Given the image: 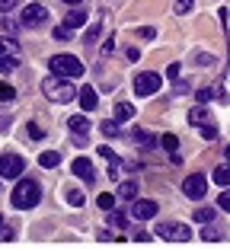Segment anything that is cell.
I'll return each instance as SVG.
<instances>
[{
  "label": "cell",
  "instance_id": "7bdbcfd3",
  "mask_svg": "<svg viewBox=\"0 0 230 249\" xmlns=\"http://www.w3.org/2000/svg\"><path fill=\"white\" fill-rule=\"evenodd\" d=\"M0 230H3V214H0Z\"/></svg>",
  "mask_w": 230,
  "mask_h": 249
},
{
  "label": "cell",
  "instance_id": "2e32d148",
  "mask_svg": "<svg viewBox=\"0 0 230 249\" xmlns=\"http://www.w3.org/2000/svg\"><path fill=\"white\" fill-rule=\"evenodd\" d=\"M38 163H42L45 169H54V166H58V163H61V157L54 154V150H45V154L38 157Z\"/></svg>",
  "mask_w": 230,
  "mask_h": 249
},
{
  "label": "cell",
  "instance_id": "e575fe53",
  "mask_svg": "<svg viewBox=\"0 0 230 249\" xmlns=\"http://www.w3.org/2000/svg\"><path fill=\"white\" fill-rule=\"evenodd\" d=\"M217 205H221L224 211H230V189H227V192H221V198H217Z\"/></svg>",
  "mask_w": 230,
  "mask_h": 249
},
{
  "label": "cell",
  "instance_id": "ab89813d",
  "mask_svg": "<svg viewBox=\"0 0 230 249\" xmlns=\"http://www.w3.org/2000/svg\"><path fill=\"white\" fill-rule=\"evenodd\" d=\"M224 157H227V160H230V144H227V147H224Z\"/></svg>",
  "mask_w": 230,
  "mask_h": 249
},
{
  "label": "cell",
  "instance_id": "7402d4cb",
  "mask_svg": "<svg viewBox=\"0 0 230 249\" xmlns=\"http://www.w3.org/2000/svg\"><path fill=\"white\" fill-rule=\"evenodd\" d=\"M201 240H205V243H217V240H221V233H217L214 227H208V224H201Z\"/></svg>",
  "mask_w": 230,
  "mask_h": 249
},
{
  "label": "cell",
  "instance_id": "52a82bcc",
  "mask_svg": "<svg viewBox=\"0 0 230 249\" xmlns=\"http://www.w3.org/2000/svg\"><path fill=\"white\" fill-rule=\"evenodd\" d=\"M160 89V73L147 71V73H138V80H134V93L138 96H154Z\"/></svg>",
  "mask_w": 230,
  "mask_h": 249
},
{
  "label": "cell",
  "instance_id": "8992f818",
  "mask_svg": "<svg viewBox=\"0 0 230 249\" xmlns=\"http://www.w3.org/2000/svg\"><path fill=\"white\" fill-rule=\"evenodd\" d=\"M45 19H48V10H45V3H29V7L19 13V22L26 26V29H35V26H42Z\"/></svg>",
  "mask_w": 230,
  "mask_h": 249
},
{
  "label": "cell",
  "instance_id": "5b68a950",
  "mask_svg": "<svg viewBox=\"0 0 230 249\" xmlns=\"http://www.w3.org/2000/svg\"><path fill=\"white\" fill-rule=\"evenodd\" d=\"M26 163H22L19 154H3L0 157V179H19Z\"/></svg>",
  "mask_w": 230,
  "mask_h": 249
},
{
  "label": "cell",
  "instance_id": "f546056e",
  "mask_svg": "<svg viewBox=\"0 0 230 249\" xmlns=\"http://www.w3.org/2000/svg\"><path fill=\"white\" fill-rule=\"evenodd\" d=\"M71 36H74V29H67V26H58V29H54V38H58V42H67Z\"/></svg>",
  "mask_w": 230,
  "mask_h": 249
},
{
  "label": "cell",
  "instance_id": "8d00e7d4",
  "mask_svg": "<svg viewBox=\"0 0 230 249\" xmlns=\"http://www.w3.org/2000/svg\"><path fill=\"white\" fill-rule=\"evenodd\" d=\"M99 29H103V26H99V22H96V26H89V32H87V42H96Z\"/></svg>",
  "mask_w": 230,
  "mask_h": 249
},
{
  "label": "cell",
  "instance_id": "6da1fadb",
  "mask_svg": "<svg viewBox=\"0 0 230 249\" xmlns=\"http://www.w3.org/2000/svg\"><path fill=\"white\" fill-rule=\"evenodd\" d=\"M42 93L52 99V103H71L77 96V87H71V77H48V80L42 83Z\"/></svg>",
  "mask_w": 230,
  "mask_h": 249
},
{
  "label": "cell",
  "instance_id": "83f0119b",
  "mask_svg": "<svg viewBox=\"0 0 230 249\" xmlns=\"http://www.w3.org/2000/svg\"><path fill=\"white\" fill-rule=\"evenodd\" d=\"M109 220H112V227H119V230H122V227H128V217H125L122 211H112V217H109Z\"/></svg>",
  "mask_w": 230,
  "mask_h": 249
},
{
  "label": "cell",
  "instance_id": "1f68e13d",
  "mask_svg": "<svg viewBox=\"0 0 230 249\" xmlns=\"http://www.w3.org/2000/svg\"><path fill=\"white\" fill-rule=\"evenodd\" d=\"M198 128H201V138H205V141H214L217 138V128H214V124H208V128H205V124H198Z\"/></svg>",
  "mask_w": 230,
  "mask_h": 249
},
{
  "label": "cell",
  "instance_id": "44dd1931",
  "mask_svg": "<svg viewBox=\"0 0 230 249\" xmlns=\"http://www.w3.org/2000/svg\"><path fill=\"white\" fill-rule=\"evenodd\" d=\"M214 182L217 185H230V166H217L214 169Z\"/></svg>",
  "mask_w": 230,
  "mask_h": 249
},
{
  "label": "cell",
  "instance_id": "d4e9b609",
  "mask_svg": "<svg viewBox=\"0 0 230 249\" xmlns=\"http://www.w3.org/2000/svg\"><path fill=\"white\" fill-rule=\"evenodd\" d=\"M99 131L112 138V134H119V122H115V118H109V122H103V124H99Z\"/></svg>",
  "mask_w": 230,
  "mask_h": 249
},
{
  "label": "cell",
  "instance_id": "7c38bea8",
  "mask_svg": "<svg viewBox=\"0 0 230 249\" xmlns=\"http://www.w3.org/2000/svg\"><path fill=\"white\" fill-rule=\"evenodd\" d=\"M83 22H87V10H71L67 19H64V26H67V29H80Z\"/></svg>",
  "mask_w": 230,
  "mask_h": 249
},
{
  "label": "cell",
  "instance_id": "cb8c5ba5",
  "mask_svg": "<svg viewBox=\"0 0 230 249\" xmlns=\"http://www.w3.org/2000/svg\"><path fill=\"white\" fill-rule=\"evenodd\" d=\"M160 144H163L170 154H173V150H179V138H176V134H163V138H160Z\"/></svg>",
  "mask_w": 230,
  "mask_h": 249
},
{
  "label": "cell",
  "instance_id": "5bb4252c",
  "mask_svg": "<svg viewBox=\"0 0 230 249\" xmlns=\"http://www.w3.org/2000/svg\"><path fill=\"white\" fill-rule=\"evenodd\" d=\"M119 198L134 201V198H138V182H131V179H128V182H122V185H119Z\"/></svg>",
  "mask_w": 230,
  "mask_h": 249
},
{
  "label": "cell",
  "instance_id": "3957f363",
  "mask_svg": "<svg viewBox=\"0 0 230 249\" xmlns=\"http://www.w3.org/2000/svg\"><path fill=\"white\" fill-rule=\"evenodd\" d=\"M83 71H87V67H83L74 54H54V58H52V73H58V77H71V80H77V77H83Z\"/></svg>",
  "mask_w": 230,
  "mask_h": 249
},
{
  "label": "cell",
  "instance_id": "d6a6232c",
  "mask_svg": "<svg viewBox=\"0 0 230 249\" xmlns=\"http://www.w3.org/2000/svg\"><path fill=\"white\" fill-rule=\"evenodd\" d=\"M29 138H32V141H42V138H45V131L38 128L35 122H29Z\"/></svg>",
  "mask_w": 230,
  "mask_h": 249
},
{
  "label": "cell",
  "instance_id": "9a60e30c",
  "mask_svg": "<svg viewBox=\"0 0 230 249\" xmlns=\"http://www.w3.org/2000/svg\"><path fill=\"white\" fill-rule=\"evenodd\" d=\"M128 118H134V106L131 103H119V106H115V122H128Z\"/></svg>",
  "mask_w": 230,
  "mask_h": 249
},
{
  "label": "cell",
  "instance_id": "30bf717a",
  "mask_svg": "<svg viewBox=\"0 0 230 249\" xmlns=\"http://www.w3.org/2000/svg\"><path fill=\"white\" fill-rule=\"evenodd\" d=\"M157 214V201H150V198H134V205H131V217H138V220H150Z\"/></svg>",
  "mask_w": 230,
  "mask_h": 249
},
{
  "label": "cell",
  "instance_id": "4fadbf2b",
  "mask_svg": "<svg viewBox=\"0 0 230 249\" xmlns=\"http://www.w3.org/2000/svg\"><path fill=\"white\" fill-rule=\"evenodd\" d=\"M67 128H71L74 134H87L89 131V122H87V115H74L71 122H67Z\"/></svg>",
  "mask_w": 230,
  "mask_h": 249
},
{
  "label": "cell",
  "instance_id": "ba28073f",
  "mask_svg": "<svg viewBox=\"0 0 230 249\" xmlns=\"http://www.w3.org/2000/svg\"><path fill=\"white\" fill-rule=\"evenodd\" d=\"M71 169H74V176L83 179V182H96V166H93L89 157H77V160L71 163Z\"/></svg>",
  "mask_w": 230,
  "mask_h": 249
},
{
  "label": "cell",
  "instance_id": "ac0fdd59",
  "mask_svg": "<svg viewBox=\"0 0 230 249\" xmlns=\"http://www.w3.org/2000/svg\"><path fill=\"white\" fill-rule=\"evenodd\" d=\"M99 157H103L109 166H122V160H119V154L112 150V147H99Z\"/></svg>",
  "mask_w": 230,
  "mask_h": 249
},
{
  "label": "cell",
  "instance_id": "603a6c76",
  "mask_svg": "<svg viewBox=\"0 0 230 249\" xmlns=\"http://www.w3.org/2000/svg\"><path fill=\"white\" fill-rule=\"evenodd\" d=\"M205 118H208V112L201 109V106H198V109H192V112H189V122H192V124H205Z\"/></svg>",
  "mask_w": 230,
  "mask_h": 249
},
{
  "label": "cell",
  "instance_id": "f1b7e54d",
  "mask_svg": "<svg viewBox=\"0 0 230 249\" xmlns=\"http://www.w3.org/2000/svg\"><path fill=\"white\" fill-rule=\"evenodd\" d=\"M192 3H195V0H176V7H173V10H176L179 16H186L189 10H192Z\"/></svg>",
  "mask_w": 230,
  "mask_h": 249
},
{
  "label": "cell",
  "instance_id": "7a4b0ae2",
  "mask_svg": "<svg viewBox=\"0 0 230 249\" xmlns=\"http://www.w3.org/2000/svg\"><path fill=\"white\" fill-rule=\"evenodd\" d=\"M10 201H13V208H35L38 201H42V185L32 182V179H22L19 185L13 189V195H10Z\"/></svg>",
  "mask_w": 230,
  "mask_h": 249
},
{
  "label": "cell",
  "instance_id": "74e56055",
  "mask_svg": "<svg viewBox=\"0 0 230 249\" xmlns=\"http://www.w3.org/2000/svg\"><path fill=\"white\" fill-rule=\"evenodd\" d=\"M166 77H179V64H170V67H166Z\"/></svg>",
  "mask_w": 230,
  "mask_h": 249
},
{
  "label": "cell",
  "instance_id": "d6986e66",
  "mask_svg": "<svg viewBox=\"0 0 230 249\" xmlns=\"http://www.w3.org/2000/svg\"><path fill=\"white\" fill-rule=\"evenodd\" d=\"M19 67V61L13 58V54H0V73H10V71H16Z\"/></svg>",
  "mask_w": 230,
  "mask_h": 249
},
{
  "label": "cell",
  "instance_id": "9c48e42d",
  "mask_svg": "<svg viewBox=\"0 0 230 249\" xmlns=\"http://www.w3.org/2000/svg\"><path fill=\"white\" fill-rule=\"evenodd\" d=\"M182 192H186L192 201H198V198H205V192H208V182H205V176L195 173V176H189L186 182H182Z\"/></svg>",
  "mask_w": 230,
  "mask_h": 249
},
{
  "label": "cell",
  "instance_id": "f35d334b",
  "mask_svg": "<svg viewBox=\"0 0 230 249\" xmlns=\"http://www.w3.org/2000/svg\"><path fill=\"white\" fill-rule=\"evenodd\" d=\"M13 3H16V0H0V10H10Z\"/></svg>",
  "mask_w": 230,
  "mask_h": 249
},
{
  "label": "cell",
  "instance_id": "b9f144b4",
  "mask_svg": "<svg viewBox=\"0 0 230 249\" xmlns=\"http://www.w3.org/2000/svg\"><path fill=\"white\" fill-rule=\"evenodd\" d=\"M64 3H74V7H77V3H83V0H64Z\"/></svg>",
  "mask_w": 230,
  "mask_h": 249
},
{
  "label": "cell",
  "instance_id": "ffe728a7",
  "mask_svg": "<svg viewBox=\"0 0 230 249\" xmlns=\"http://www.w3.org/2000/svg\"><path fill=\"white\" fill-rule=\"evenodd\" d=\"M96 205L103 208V211H112V208H115V195H112V192H103V195L96 198Z\"/></svg>",
  "mask_w": 230,
  "mask_h": 249
},
{
  "label": "cell",
  "instance_id": "e0dca14e",
  "mask_svg": "<svg viewBox=\"0 0 230 249\" xmlns=\"http://www.w3.org/2000/svg\"><path fill=\"white\" fill-rule=\"evenodd\" d=\"M192 220L195 224H211V220H214V211H211V208H198V211H192Z\"/></svg>",
  "mask_w": 230,
  "mask_h": 249
},
{
  "label": "cell",
  "instance_id": "277c9868",
  "mask_svg": "<svg viewBox=\"0 0 230 249\" xmlns=\"http://www.w3.org/2000/svg\"><path fill=\"white\" fill-rule=\"evenodd\" d=\"M157 236L166 243H189L192 240V230L186 224H157Z\"/></svg>",
  "mask_w": 230,
  "mask_h": 249
},
{
  "label": "cell",
  "instance_id": "d590c367",
  "mask_svg": "<svg viewBox=\"0 0 230 249\" xmlns=\"http://www.w3.org/2000/svg\"><path fill=\"white\" fill-rule=\"evenodd\" d=\"M138 36H141V38H147V42H150V38L157 36V29H150V26H144V29H138Z\"/></svg>",
  "mask_w": 230,
  "mask_h": 249
},
{
  "label": "cell",
  "instance_id": "484cf974",
  "mask_svg": "<svg viewBox=\"0 0 230 249\" xmlns=\"http://www.w3.org/2000/svg\"><path fill=\"white\" fill-rule=\"evenodd\" d=\"M134 144H138V147H154V141L147 138V131H141V128H138V131H134Z\"/></svg>",
  "mask_w": 230,
  "mask_h": 249
},
{
  "label": "cell",
  "instance_id": "60d3db41",
  "mask_svg": "<svg viewBox=\"0 0 230 249\" xmlns=\"http://www.w3.org/2000/svg\"><path fill=\"white\" fill-rule=\"evenodd\" d=\"M3 48H7V42H3V38H0V54H3Z\"/></svg>",
  "mask_w": 230,
  "mask_h": 249
},
{
  "label": "cell",
  "instance_id": "4dcf8cb0",
  "mask_svg": "<svg viewBox=\"0 0 230 249\" xmlns=\"http://www.w3.org/2000/svg\"><path fill=\"white\" fill-rule=\"evenodd\" d=\"M211 96H214V89H208V87H205V89H195V99H198V103H201V106L208 103Z\"/></svg>",
  "mask_w": 230,
  "mask_h": 249
},
{
  "label": "cell",
  "instance_id": "836d02e7",
  "mask_svg": "<svg viewBox=\"0 0 230 249\" xmlns=\"http://www.w3.org/2000/svg\"><path fill=\"white\" fill-rule=\"evenodd\" d=\"M67 201H71L74 208H80L83 205V192H71V195H67Z\"/></svg>",
  "mask_w": 230,
  "mask_h": 249
},
{
  "label": "cell",
  "instance_id": "4316f807",
  "mask_svg": "<svg viewBox=\"0 0 230 249\" xmlns=\"http://www.w3.org/2000/svg\"><path fill=\"white\" fill-rule=\"evenodd\" d=\"M13 96H16V89L10 87V83H0V103H10Z\"/></svg>",
  "mask_w": 230,
  "mask_h": 249
},
{
  "label": "cell",
  "instance_id": "8fae6325",
  "mask_svg": "<svg viewBox=\"0 0 230 249\" xmlns=\"http://www.w3.org/2000/svg\"><path fill=\"white\" fill-rule=\"evenodd\" d=\"M96 103H99L96 89H93V87H80V109L83 112H93V109H96Z\"/></svg>",
  "mask_w": 230,
  "mask_h": 249
}]
</instances>
